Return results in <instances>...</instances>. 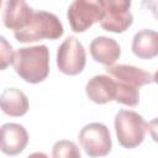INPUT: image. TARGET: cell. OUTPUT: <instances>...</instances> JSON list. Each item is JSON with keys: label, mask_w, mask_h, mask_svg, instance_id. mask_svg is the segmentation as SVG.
<instances>
[{"label": "cell", "mask_w": 158, "mask_h": 158, "mask_svg": "<svg viewBox=\"0 0 158 158\" xmlns=\"http://www.w3.org/2000/svg\"><path fill=\"white\" fill-rule=\"evenodd\" d=\"M12 64L17 75L25 81L41 83L49 74V51L44 44L19 48Z\"/></svg>", "instance_id": "6da1fadb"}, {"label": "cell", "mask_w": 158, "mask_h": 158, "mask_svg": "<svg viewBox=\"0 0 158 158\" xmlns=\"http://www.w3.org/2000/svg\"><path fill=\"white\" fill-rule=\"evenodd\" d=\"M64 28L59 19L47 11H33L27 26L21 31L14 32L15 38L21 43L36 42L40 40H57L62 37Z\"/></svg>", "instance_id": "7a4b0ae2"}, {"label": "cell", "mask_w": 158, "mask_h": 158, "mask_svg": "<svg viewBox=\"0 0 158 158\" xmlns=\"http://www.w3.org/2000/svg\"><path fill=\"white\" fill-rule=\"evenodd\" d=\"M114 125L120 146L128 149H132L143 142L148 128L143 117L132 110H120L115 116Z\"/></svg>", "instance_id": "3957f363"}, {"label": "cell", "mask_w": 158, "mask_h": 158, "mask_svg": "<svg viewBox=\"0 0 158 158\" xmlns=\"http://www.w3.org/2000/svg\"><path fill=\"white\" fill-rule=\"evenodd\" d=\"M79 143L84 152L91 157H105L112 148L111 135L101 122H90L85 125L79 132Z\"/></svg>", "instance_id": "277c9868"}, {"label": "cell", "mask_w": 158, "mask_h": 158, "mask_svg": "<svg viewBox=\"0 0 158 158\" xmlns=\"http://www.w3.org/2000/svg\"><path fill=\"white\" fill-rule=\"evenodd\" d=\"M102 14L100 26L109 32L122 33L133 22V16L130 11L131 1L128 0H100Z\"/></svg>", "instance_id": "5b68a950"}, {"label": "cell", "mask_w": 158, "mask_h": 158, "mask_svg": "<svg viewBox=\"0 0 158 158\" xmlns=\"http://www.w3.org/2000/svg\"><path fill=\"white\" fill-rule=\"evenodd\" d=\"M86 64V53L81 42L74 36H69L57 49L58 70L65 75L80 74Z\"/></svg>", "instance_id": "8992f818"}, {"label": "cell", "mask_w": 158, "mask_h": 158, "mask_svg": "<svg viewBox=\"0 0 158 158\" xmlns=\"http://www.w3.org/2000/svg\"><path fill=\"white\" fill-rule=\"evenodd\" d=\"M102 7L100 0H75L69 5L67 17L72 31L79 33L100 21Z\"/></svg>", "instance_id": "52a82bcc"}, {"label": "cell", "mask_w": 158, "mask_h": 158, "mask_svg": "<svg viewBox=\"0 0 158 158\" xmlns=\"http://www.w3.org/2000/svg\"><path fill=\"white\" fill-rule=\"evenodd\" d=\"M28 143L26 128L15 122L4 123L0 127V151L6 156L20 154Z\"/></svg>", "instance_id": "ba28073f"}, {"label": "cell", "mask_w": 158, "mask_h": 158, "mask_svg": "<svg viewBox=\"0 0 158 158\" xmlns=\"http://www.w3.org/2000/svg\"><path fill=\"white\" fill-rule=\"evenodd\" d=\"M106 74L111 77L114 80L121 81L123 84L135 86V88H141L147 84L154 83V75L133 65L128 64H117V65H111L106 68Z\"/></svg>", "instance_id": "9c48e42d"}, {"label": "cell", "mask_w": 158, "mask_h": 158, "mask_svg": "<svg viewBox=\"0 0 158 158\" xmlns=\"http://www.w3.org/2000/svg\"><path fill=\"white\" fill-rule=\"evenodd\" d=\"M33 14L32 7L23 0H9L5 2L2 21L4 25L14 32L25 28Z\"/></svg>", "instance_id": "30bf717a"}, {"label": "cell", "mask_w": 158, "mask_h": 158, "mask_svg": "<svg viewBox=\"0 0 158 158\" xmlns=\"http://www.w3.org/2000/svg\"><path fill=\"white\" fill-rule=\"evenodd\" d=\"M86 96L95 104L102 105L115 100L116 85L111 77L107 74H99L89 79L85 85Z\"/></svg>", "instance_id": "8fae6325"}, {"label": "cell", "mask_w": 158, "mask_h": 158, "mask_svg": "<svg viewBox=\"0 0 158 158\" xmlns=\"http://www.w3.org/2000/svg\"><path fill=\"white\" fill-rule=\"evenodd\" d=\"M89 49L93 59L106 67H111L121 56L120 44L114 38L106 36L95 37L91 41Z\"/></svg>", "instance_id": "7c38bea8"}, {"label": "cell", "mask_w": 158, "mask_h": 158, "mask_svg": "<svg viewBox=\"0 0 158 158\" xmlns=\"http://www.w3.org/2000/svg\"><path fill=\"white\" fill-rule=\"evenodd\" d=\"M28 98L20 89L7 88L0 94V109L7 116H23L28 111Z\"/></svg>", "instance_id": "4fadbf2b"}, {"label": "cell", "mask_w": 158, "mask_h": 158, "mask_svg": "<svg viewBox=\"0 0 158 158\" xmlns=\"http://www.w3.org/2000/svg\"><path fill=\"white\" fill-rule=\"evenodd\" d=\"M132 52L141 59H152L158 54V33L153 30H141L132 40Z\"/></svg>", "instance_id": "5bb4252c"}, {"label": "cell", "mask_w": 158, "mask_h": 158, "mask_svg": "<svg viewBox=\"0 0 158 158\" xmlns=\"http://www.w3.org/2000/svg\"><path fill=\"white\" fill-rule=\"evenodd\" d=\"M52 158H81L78 146L68 139L57 141L52 147Z\"/></svg>", "instance_id": "9a60e30c"}, {"label": "cell", "mask_w": 158, "mask_h": 158, "mask_svg": "<svg viewBox=\"0 0 158 158\" xmlns=\"http://www.w3.org/2000/svg\"><path fill=\"white\" fill-rule=\"evenodd\" d=\"M14 57L15 52L12 49V46L4 36H0V70H4L10 64H12Z\"/></svg>", "instance_id": "2e32d148"}, {"label": "cell", "mask_w": 158, "mask_h": 158, "mask_svg": "<svg viewBox=\"0 0 158 158\" xmlns=\"http://www.w3.org/2000/svg\"><path fill=\"white\" fill-rule=\"evenodd\" d=\"M27 158H49V157L43 152H35V153L30 154Z\"/></svg>", "instance_id": "e0dca14e"}, {"label": "cell", "mask_w": 158, "mask_h": 158, "mask_svg": "<svg viewBox=\"0 0 158 158\" xmlns=\"http://www.w3.org/2000/svg\"><path fill=\"white\" fill-rule=\"evenodd\" d=\"M1 5H2V2H1V0H0V7H1Z\"/></svg>", "instance_id": "ac0fdd59"}]
</instances>
